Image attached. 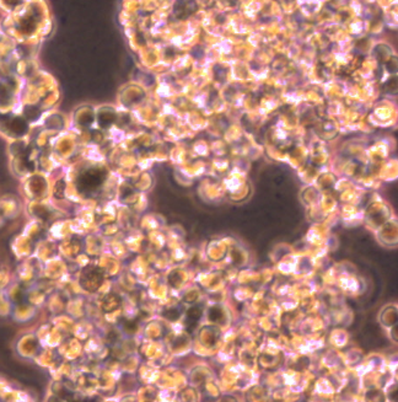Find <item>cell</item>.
I'll list each match as a JSON object with an SVG mask.
<instances>
[{
	"label": "cell",
	"instance_id": "obj_4",
	"mask_svg": "<svg viewBox=\"0 0 398 402\" xmlns=\"http://www.w3.org/2000/svg\"><path fill=\"white\" fill-rule=\"evenodd\" d=\"M119 305H121V298L117 294L109 293L104 298L101 306L104 313H112L116 309H118Z\"/></svg>",
	"mask_w": 398,
	"mask_h": 402
},
{
	"label": "cell",
	"instance_id": "obj_5",
	"mask_svg": "<svg viewBox=\"0 0 398 402\" xmlns=\"http://www.w3.org/2000/svg\"><path fill=\"white\" fill-rule=\"evenodd\" d=\"M11 132L15 135H23L27 132V123L22 120V118H14L9 126Z\"/></svg>",
	"mask_w": 398,
	"mask_h": 402
},
{
	"label": "cell",
	"instance_id": "obj_9",
	"mask_svg": "<svg viewBox=\"0 0 398 402\" xmlns=\"http://www.w3.org/2000/svg\"><path fill=\"white\" fill-rule=\"evenodd\" d=\"M138 328L137 323L133 322V321H126L125 323V330L128 332H134Z\"/></svg>",
	"mask_w": 398,
	"mask_h": 402
},
{
	"label": "cell",
	"instance_id": "obj_7",
	"mask_svg": "<svg viewBox=\"0 0 398 402\" xmlns=\"http://www.w3.org/2000/svg\"><path fill=\"white\" fill-rule=\"evenodd\" d=\"M64 190H65V184H64V181H59L58 184L56 185V189H54V196H56V198H59V199L63 198Z\"/></svg>",
	"mask_w": 398,
	"mask_h": 402
},
{
	"label": "cell",
	"instance_id": "obj_1",
	"mask_svg": "<svg viewBox=\"0 0 398 402\" xmlns=\"http://www.w3.org/2000/svg\"><path fill=\"white\" fill-rule=\"evenodd\" d=\"M104 270L99 266L90 265L82 271L79 282H80L83 289L89 292V293H95V292H97V289H100V287L104 283Z\"/></svg>",
	"mask_w": 398,
	"mask_h": 402
},
{
	"label": "cell",
	"instance_id": "obj_8",
	"mask_svg": "<svg viewBox=\"0 0 398 402\" xmlns=\"http://www.w3.org/2000/svg\"><path fill=\"white\" fill-rule=\"evenodd\" d=\"M164 317L168 318V320H177L180 317V311L176 310V309H168L164 313Z\"/></svg>",
	"mask_w": 398,
	"mask_h": 402
},
{
	"label": "cell",
	"instance_id": "obj_2",
	"mask_svg": "<svg viewBox=\"0 0 398 402\" xmlns=\"http://www.w3.org/2000/svg\"><path fill=\"white\" fill-rule=\"evenodd\" d=\"M105 172L97 169H90L78 178V189L80 192H91L104 182Z\"/></svg>",
	"mask_w": 398,
	"mask_h": 402
},
{
	"label": "cell",
	"instance_id": "obj_3",
	"mask_svg": "<svg viewBox=\"0 0 398 402\" xmlns=\"http://www.w3.org/2000/svg\"><path fill=\"white\" fill-rule=\"evenodd\" d=\"M197 10V4L194 0H178L175 4V15L178 19H187Z\"/></svg>",
	"mask_w": 398,
	"mask_h": 402
},
{
	"label": "cell",
	"instance_id": "obj_6",
	"mask_svg": "<svg viewBox=\"0 0 398 402\" xmlns=\"http://www.w3.org/2000/svg\"><path fill=\"white\" fill-rule=\"evenodd\" d=\"M201 315H202V309L201 308H192L189 311H188V314H187L188 322L195 323L198 320H199Z\"/></svg>",
	"mask_w": 398,
	"mask_h": 402
}]
</instances>
